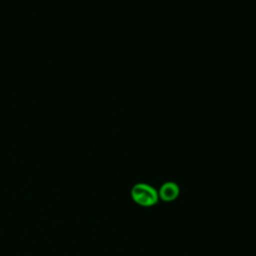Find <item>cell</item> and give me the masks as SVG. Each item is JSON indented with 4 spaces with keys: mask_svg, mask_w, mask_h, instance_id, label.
Wrapping results in <instances>:
<instances>
[{
    "mask_svg": "<svg viewBox=\"0 0 256 256\" xmlns=\"http://www.w3.org/2000/svg\"><path fill=\"white\" fill-rule=\"evenodd\" d=\"M157 191L159 199L164 202H172L176 200L180 194V188L178 184L173 181H167L163 183Z\"/></svg>",
    "mask_w": 256,
    "mask_h": 256,
    "instance_id": "cell-2",
    "label": "cell"
},
{
    "mask_svg": "<svg viewBox=\"0 0 256 256\" xmlns=\"http://www.w3.org/2000/svg\"><path fill=\"white\" fill-rule=\"evenodd\" d=\"M131 198L142 207H151L159 200L158 191L147 183H136L133 185L131 188Z\"/></svg>",
    "mask_w": 256,
    "mask_h": 256,
    "instance_id": "cell-1",
    "label": "cell"
}]
</instances>
